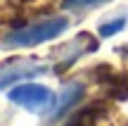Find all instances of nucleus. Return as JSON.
I'll return each mask as SVG.
<instances>
[{
	"instance_id": "obj_1",
	"label": "nucleus",
	"mask_w": 128,
	"mask_h": 126,
	"mask_svg": "<svg viewBox=\"0 0 128 126\" xmlns=\"http://www.w3.org/2000/svg\"><path fill=\"white\" fill-rule=\"evenodd\" d=\"M66 29H69L66 17H52V19H43V22H36V24H28V26L12 31L5 38V43L17 45V48H33V45H40V43H48L52 38L62 36Z\"/></svg>"
},
{
	"instance_id": "obj_2",
	"label": "nucleus",
	"mask_w": 128,
	"mask_h": 126,
	"mask_svg": "<svg viewBox=\"0 0 128 126\" xmlns=\"http://www.w3.org/2000/svg\"><path fill=\"white\" fill-rule=\"evenodd\" d=\"M7 98L14 105L31 109V112H48L57 102V95L48 86H40V83H17L7 93Z\"/></svg>"
},
{
	"instance_id": "obj_3",
	"label": "nucleus",
	"mask_w": 128,
	"mask_h": 126,
	"mask_svg": "<svg viewBox=\"0 0 128 126\" xmlns=\"http://www.w3.org/2000/svg\"><path fill=\"white\" fill-rule=\"evenodd\" d=\"M95 50H97V41H95V38H92L90 33H78L71 43L57 48V52H55V57H57L55 71L69 69V67H71L81 55H86V52H95Z\"/></svg>"
},
{
	"instance_id": "obj_4",
	"label": "nucleus",
	"mask_w": 128,
	"mask_h": 126,
	"mask_svg": "<svg viewBox=\"0 0 128 126\" xmlns=\"http://www.w3.org/2000/svg\"><path fill=\"white\" fill-rule=\"evenodd\" d=\"M45 67L40 64H33V62H19L17 67H5L0 69V90L7 88V86H17L19 81H26V79H33V76H43L45 74Z\"/></svg>"
},
{
	"instance_id": "obj_5",
	"label": "nucleus",
	"mask_w": 128,
	"mask_h": 126,
	"mask_svg": "<svg viewBox=\"0 0 128 126\" xmlns=\"http://www.w3.org/2000/svg\"><path fill=\"white\" fill-rule=\"evenodd\" d=\"M83 95H86V86L83 83H66L64 90H62V95H60V100H57V107L52 109V114H50V119L52 121H60L66 114H71V109L83 100Z\"/></svg>"
},
{
	"instance_id": "obj_6",
	"label": "nucleus",
	"mask_w": 128,
	"mask_h": 126,
	"mask_svg": "<svg viewBox=\"0 0 128 126\" xmlns=\"http://www.w3.org/2000/svg\"><path fill=\"white\" fill-rule=\"evenodd\" d=\"M104 114H107V105L95 100V102H88L86 107L76 109L74 114H69L66 126H95Z\"/></svg>"
},
{
	"instance_id": "obj_7",
	"label": "nucleus",
	"mask_w": 128,
	"mask_h": 126,
	"mask_svg": "<svg viewBox=\"0 0 128 126\" xmlns=\"http://www.w3.org/2000/svg\"><path fill=\"white\" fill-rule=\"evenodd\" d=\"M124 26H126V19H124V17H116V19H112V22H104V24H100V36H102V38L116 36V33H119Z\"/></svg>"
},
{
	"instance_id": "obj_8",
	"label": "nucleus",
	"mask_w": 128,
	"mask_h": 126,
	"mask_svg": "<svg viewBox=\"0 0 128 126\" xmlns=\"http://www.w3.org/2000/svg\"><path fill=\"white\" fill-rule=\"evenodd\" d=\"M109 0H64L62 7L64 10H90V7H97V5H104Z\"/></svg>"
},
{
	"instance_id": "obj_9",
	"label": "nucleus",
	"mask_w": 128,
	"mask_h": 126,
	"mask_svg": "<svg viewBox=\"0 0 128 126\" xmlns=\"http://www.w3.org/2000/svg\"><path fill=\"white\" fill-rule=\"evenodd\" d=\"M121 50H124V52H126V55H128V45H124V48H121Z\"/></svg>"
}]
</instances>
